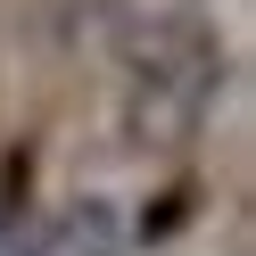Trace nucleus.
Instances as JSON below:
<instances>
[{"mask_svg": "<svg viewBox=\"0 0 256 256\" xmlns=\"http://www.w3.org/2000/svg\"><path fill=\"white\" fill-rule=\"evenodd\" d=\"M108 58L124 74V132L166 149L206 124L223 91V34L206 0H108Z\"/></svg>", "mask_w": 256, "mask_h": 256, "instance_id": "obj_1", "label": "nucleus"}, {"mask_svg": "<svg viewBox=\"0 0 256 256\" xmlns=\"http://www.w3.org/2000/svg\"><path fill=\"white\" fill-rule=\"evenodd\" d=\"M0 256H17V223H0Z\"/></svg>", "mask_w": 256, "mask_h": 256, "instance_id": "obj_3", "label": "nucleus"}, {"mask_svg": "<svg viewBox=\"0 0 256 256\" xmlns=\"http://www.w3.org/2000/svg\"><path fill=\"white\" fill-rule=\"evenodd\" d=\"M132 232H124V206L108 198H74L58 215H42L34 232H17V256H124Z\"/></svg>", "mask_w": 256, "mask_h": 256, "instance_id": "obj_2", "label": "nucleus"}]
</instances>
